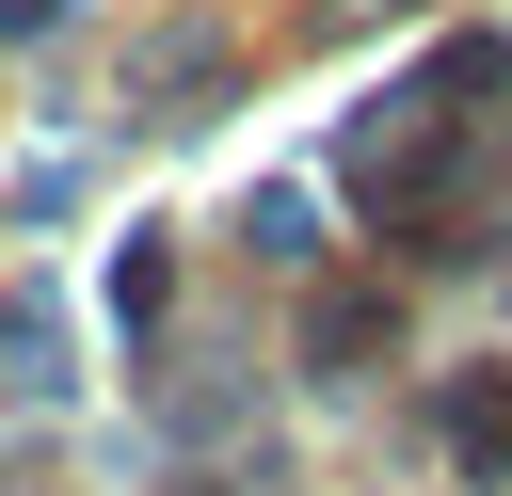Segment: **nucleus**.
Returning <instances> with one entry per match:
<instances>
[{
    "label": "nucleus",
    "instance_id": "f257e3e1",
    "mask_svg": "<svg viewBox=\"0 0 512 496\" xmlns=\"http://www.w3.org/2000/svg\"><path fill=\"white\" fill-rule=\"evenodd\" d=\"M448 432H464V464H512V384H464Z\"/></svg>",
    "mask_w": 512,
    "mask_h": 496
},
{
    "label": "nucleus",
    "instance_id": "f03ea898",
    "mask_svg": "<svg viewBox=\"0 0 512 496\" xmlns=\"http://www.w3.org/2000/svg\"><path fill=\"white\" fill-rule=\"evenodd\" d=\"M48 16H64V0H0V32H48Z\"/></svg>",
    "mask_w": 512,
    "mask_h": 496
}]
</instances>
